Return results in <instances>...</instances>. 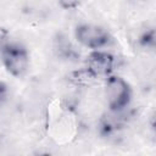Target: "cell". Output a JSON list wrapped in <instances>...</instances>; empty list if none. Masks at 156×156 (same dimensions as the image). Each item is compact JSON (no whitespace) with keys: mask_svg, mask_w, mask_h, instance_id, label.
I'll return each instance as SVG.
<instances>
[{"mask_svg":"<svg viewBox=\"0 0 156 156\" xmlns=\"http://www.w3.org/2000/svg\"><path fill=\"white\" fill-rule=\"evenodd\" d=\"M1 60L7 72L13 77H22L28 69V52L18 43L5 44L1 49Z\"/></svg>","mask_w":156,"mask_h":156,"instance_id":"1","label":"cell"},{"mask_svg":"<svg viewBox=\"0 0 156 156\" xmlns=\"http://www.w3.org/2000/svg\"><path fill=\"white\" fill-rule=\"evenodd\" d=\"M132 98L129 84L121 77L111 76L106 82V99L108 107L113 112L122 111L128 106Z\"/></svg>","mask_w":156,"mask_h":156,"instance_id":"2","label":"cell"},{"mask_svg":"<svg viewBox=\"0 0 156 156\" xmlns=\"http://www.w3.org/2000/svg\"><path fill=\"white\" fill-rule=\"evenodd\" d=\"M77 40L85 48L98 50L106 46L111 41L110 34L99 26L94 24H80L76 29Z\"/></svg>","mask_w":156,"mask_h":156,"instance_id":"3","label":"cell"},{"mask_svg":"<svg viewBox=\"0 0 156 156\" xmlns=\"http://www.w3.org/2000/svg\"><path fill=\"white\" fill-rule=\"evenodd\" d=\"M115 58L111 54L94 50L88 55L87 60V68L95 76V77H104L108 76L113 69Z\"/></svg>","mask_w":156,"mask_h":156,"instance_id":"4","label":"cell"},{"mask_svg":"<svg viewBox=\"0 0 156 156\" xmlns=\"http://www.w3.org/2000/svg\"><path fill=\"white\" fill-rule=\"evenodd\" d=\"M96 77L88 69H80V71H77V72H73L72 73V82L78 84V85H89Z\"/></svg>","mask_w":156,"mask_h":156,"instance_id":"5","label":"cell"},{"mask_svg":"<svg viewBox=\"0 0 156 156\" xmlns=\"http://www.w3.org/2000/svg\"><path fill=\"white\" fill-rule=\"evenodd\" d=\"M57 49H58V54H60V55H65V56H68V57H71V56L74 54L73 48L69 45V43H68L65 38H63V39H58Z\"/></svg>","mask_w":156,"mask_h":156,"instance_id":"6","label":"cell"},{"mask_svg":"<svg viewBox=\"0 0 156 156\" xmlns=\"http://www.w3.org/2000/svg\"><path fill=\"white\" fill-rule=\"evenodd\" d=\"M6 93H7V89H6V85L4 82L0 80V104L4 101L5 96H6Z\"/></svg>","mask_w":156,"mask_h":156,"instance_id":"7","label":"cell"}]
</instances>
